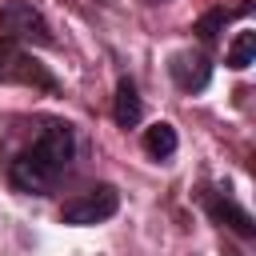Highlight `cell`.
Returning <instances> with one entry per match:
<instances>
[{
    "label": "cell",
    "instance_id": "7",
    "mask_svg": "<svg viewBox=\"0 0 256 256\" xmlns=\"http://www.w3.org/2000/svg\"><path fill=\"white\" fill-rule=\"evenodd\" d=\"M140 112H144L140 92H136V84L124 76V80L116 84V104H112V116H116V124H120V128H136V124H140Z\"/></svg>",
    "mask_w": 256,
    "mask_h": 256
},
{
    "label": "cell",
    "instance_id": "1",
    "mask_svg": "<svg viewBox=\"0 0 256 256\" xmlns=\"http://www.w3.org/2000/svg\"><path fill=\"white\" fill-rule=\"evenodd\" d=\"M72 156H76V132H72V124L68 120H48L40 128V136L24 152H16V160L8 164V180H12L16 192L48 196L60 184V176L68 172Z\"/></svg>",
    "mask_w": 256,
    "mask_h": 256
},
{
    "label": "cell",
    "instance_id": "8",
    "mask_svg": "<svg viewBox=\"0 0 256 256\" xmlns=\"http://www.w3.org/2000/svg\"><path fill=\"white\" fill-rule=\"evenodd\" d=\"M176 128L172 124H164V120H156L152 128H144V152L152 156V160H168L172 152H176Z\"/></svg>",
    "mask_w": 256,
    "mask_h": 256
},
{
    "label": "cell",
    "instance_id": "3",
    "mask_svg": "<svg viewBox=\"0 0 256 256\" xmlns=\"http://www.w3.org/2000/svg\"><path fill=\"white\" fill-rule=\"evenodd\" d=\"M0 80L4 84H28V88L56 92V76L40 60H32L16 40H4V36H0Z\"/></svg>",
    "mask_w": 256,
    "mask_h": 256
},
{
    "label": "cell",
    "instance_id": "9",
    "mask_svg": "<svg viewBox=\"0 0 256 256\" xmlns=\"http://www.w3.org/2000/svg\"><path fill=\"white\" fill-rule=\"evenodd\" d=\"M252 60H256V32L244 28V32H236V40H232V48H228V68L244 72Z\"/></svg>",
    "mask_w": 256,
    "mask_h": 256
},
{
    "label": "cell",
    "instance_id": "5",
    "mask_svg": "<svg viewBox=\"0 0 256 256\" xmlns=\"http://www.w3.org/2000/svg\"><path fill=\"white\" fill-rule=\"evenodd\" d=\"M168 72H172V80H176L180 92H204L208 80H212V64L200 52H176L168 60Z\"/></svg>",
    "mask_w": 256,
    "mask_h": 256
},
{
    "label": "cell",
    "instance_id": "6",
    "mask_svg": "<svg viewBox=\"0 0 256 256\" xmlns=\"http://www.w3.org/2000/svg\"><path fill=\"white\" fill-rule=\"evenodd\" d=\"M204 208H208V216L216 220V224H224V228H232L236 236H244V240H252L256 236V224H252V216L228 196V192H204Z\"/></svg>",
    "mask_w": 256,
    "mask_h": 256
},
{
    "label": "cell",
    "instance_id": "10",
    "mask_svg": "<svg viewBox=\"0 0 256 256\" xmlns=\"http://www.w3.org/2000/svg\"><path fill=\"white\" fill-rule=\"evenodd\" d=\"M224 24H228V12H224V8H212V12H204V16L196 20V28H192V32H196L204 44H212V40L220 36V28H224Z\"/></svg>",
    "mask_w": 256,
    "mask_h": 256
},
{
    "label": "cell",
    "instance_id": "2",
    "mask_svg": "<svg viewBox=\"0 0 256 256\" xmlns=\"http://www.w3.org/2000/svg\"><path fill=\"white\" fill-rule=\"evenodd\" d=\"M0 36L16 44H52V28L44 12L32 8L28 0H8L0 8Z\"/></svg>",
    "mask_w": 256,
    "mask_h": 256
},
{
    "label": "cell",
    "instance_id": "4",
    "mask_svg": "<svg viewBox=\"0 0 256 256\" xmlns=\"http://www.w3.org/2000/svg\"><path fill=\"white\" fill-rule=\"evenodd\" d=\"M116 208H120V192L112 184H96V188H88L84 196H76L60 208V224L88 228V224H100V220L116 216Z\"/></svg>",
    "mask_w": 256,
    "mask_h": 256
},
{
    "label": "cell",
    "instance_id": "11",
    "mask_svg": "<svg viewBox=\"0 0 256 256\" xmlns=\"http://www.w3.org/2000/svg\"><path fill=\"white\" fill-rule=\"evenodd\" d=\"M148 4H160V0H148Z\"/></svg>",
    "mask_w": 256,
    "mask_h": 256
}]
</instances>
